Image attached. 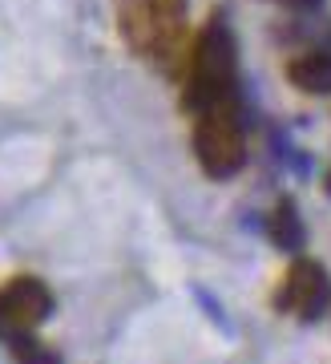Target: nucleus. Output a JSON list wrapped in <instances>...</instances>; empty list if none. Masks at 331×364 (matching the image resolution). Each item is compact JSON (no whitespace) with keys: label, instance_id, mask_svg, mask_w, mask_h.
I'll return each instance as SVG.
<instances>
[{"label":"nucleus","instance_id":"f257e3e1","mask_svg":"<svg viewBox=\"0 0 331 364\" xmlns=\"http://www.w3.org/2000/svg\"><path fill=\"white\" fill-rule=\"evenodd\" d=\"M121 33L141 57H174L186 33V0H121Z\"/></svg>","mask_w":331,"mask_h":364},{"label":"nucleus","instance_id":"f03ea898","mask_svg":"<svg viewBox=\"0 0 331 364\" xmlns=\"http://www.w3.org/2000/svg\"><path fill=\"white\" fill-rule=\"evenodd\" d=\"M234 90V45H230L227 28L215 25L198 41L190 61V85H186V105L190 109H210V105H227Z\"/></svg>","mask_w":331,"mask_h":364},{"label":"nucleus","instance_id":"7ed1b4c3","mask_svg":"<svg viewBox=\"0 0 331 364\" xmlns=\"http://www.w3.org/2000/svg\"><path fill=\"white\" fill-rule=\"evenodd\" d=\"M194 150H198V162L210 178H230L234 170L242 166L246 158V142H242V126L234 117V105H210L198 114V126H194Z\"/></svg>","mask_w":331,"mask_h":364},{"label":"nucleus","instance_id":"20e7f679","mask_svg":"<svg viewBox=\"0 0 331 364\" xmlns=\"http://www.w3.org/2000/svg\"><path fill=\"white\" fill-rule=\"evenodd\" d=\"M49 312H53V296L40 279H13L9 287H0V332L4 336L37 328Z\"/></svg>","mask_w":331,"mask_h":364},{"label":"nucleus","instance_id":"39448f33","mask_svg":"<svg viewBox=\"0 0 331 364\" xmlns=\"http://www.w3.org/2000/svg\"><path fill=\"white\" fill-rule=\"evenodd\" d=\"M331 299V284H327V272L311 259H295L287 279H283V291H279V308L283 312H295L299 320H315Z\"/></svg>","mask_w":331,"mask_h":364},{"label":"nucleus","instance_id":"423d86ee","mask_svg":"<svg viewBox=\"0 0 331 364\" xmlns=\"http://www.w3.org/2000/svg\"><path fill=\"white\" fill-rule=\"evenodd\" d=\"M287 81L303 93H331V53H303L287 65Z\"/></svg>","mask_w":331,"mask_h":364},{"label":"nucleus","instance_id":"0eeeda50","mask_svg":"<svg viewBox=\"0 0 331 364\" xmlns=\"http://www.w3.org/2000/svg\"><path fill=\"white\" fill-rule=\"evenodd\" d=\"M271 239H275L283 251L303 247V223H299L295 203H279V207H275V215H271Z\"/></svg>","mask_w":331,"mask_h":364},{"label":"nucleus","instance_id":"6e6552de","mask_svg":"<svg viewBox=\"0 0 331 364\" xmlns=\"http://www.w3.org/2000/svg\"><path fill=\"white\" fill-rule=\"evenodd\" d=\"M16 364H61V356L37 340H16Z\"/></svg>","mask_w":331,"mask_h":364},{"label":"nucleus","instance_id":"1a4fd4ad","mask_svg":"<svg viewBox=\"0 0 331 364\" xmlns=\"http://www.w3.org/2000/svg\"><path fill=\"white\" fill-rule=\"evenodd\" d=\"M287 4H299V9H311V4H319V0H287Z\"/></svg>","mask_w":331,"mask_h":364},{"label":"nucleus","instance_id":"9d476101","mask_svg":"<svg viewBox=\"0 0 331 364\" xmlns=\"http://www.w3.org/2000/svg\"><path fill=\"white\" fill-rule=\"evenodd\" d=\"M327 191H331V178H327Z\"/></svg>","mask_w":331,"mask_h":364}]
</instances>
